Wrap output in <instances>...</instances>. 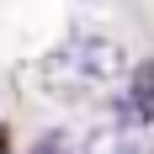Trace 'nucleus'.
I'll return each instance as SVG.
<instances>
[{
  "label": "nucleus",
  "mask_w": 154,
  "mask_h": 154,
  "mask_svg": "<svg viewBox=\"0 0 154 154\" xmlns=\"http://www.w3.org/2000/svg\"><path fill=\"white\" fill-rule=\"evenodd\" d=\"M59 64H64L75 80H85V85H106V80L128 75V48L117 43V37H106V32L75 27L69 43L59 48Z\"/></svg>",
  "instance_id": "1"
},
{
  "label": "nucleus",
  "mask_w": 154,
  "mask_h": 154,
  "mask_svg": "<svg viewBox=\"0 0 154 154\" xmlns=\"http://www.w3.org/2000/svg\"><path fill=\"white\" fill-rule=\"evenodd\" d=\"M117 117L133 122V128H149L154 122V59H143L138 69H133L128 91L117 96Z\"/></svg>",
  "instance_id": "2"
},
{
  "label": "nucleus",
  "mask_w": 154,
  "mask_h": 154,
  "mask_svg": "<svg viewBox=\"0 0 154 154\" xmlns=\"http://www.w3.org/2000/svg\"><path fill=\"white\" fill-rule=\"evenodd\" d=\"M32 149H37V154H53V149H75V138H69L64 128H48V133H37V138H32Z\"/></svg>",
  "instance_id": "3"
},
{
  "label": "nucleus",
  "mask_w": 154,
  "mask_h": 154,
  "mask_svg": "<svg viewBox=\"0 0 154 154\" xmlns=\"http://www.w3.org/2000/svg\"><path fill=\"white\" fill-rule=\"evenodd\" d=\"M85 5H106V0H85Z\"/></svg>",
  "instance_id": "4"
}]
</instances>
